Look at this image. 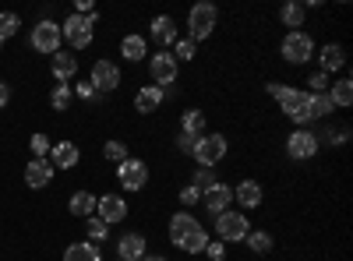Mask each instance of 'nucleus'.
<instances>
[{"instance_id":"f257e3e1","label":"nucleus","mask_w":353,"mask_h":261,"mask_svg":"<svg viewBox=\"0 0 353 261\" xmlns=\"http://www.w3.org/2000/svg\"><path fill=\"white\" fill-rule=\"evenodd\" d=\"M170 244L184 254H201L205 244H209V229L184 209V212L170 216Z\"/></svg>"},{"instance_id":"f03ea898","label":"nucleus","mask_w":353,"mask_h":261,"mask_svg":"<svg viewBox=\"0 0 353 261\" xmlns=\"http://www.w3.org/2000/svg\"><path fill=\"white\" fill-rule=\"evenodd\" d=\"M265 92H269V96L283 106V113H286V117L297 124V127H307V124H311V113H307L311 92L290 89V85H283V81H269V85H265Z\"/></svg>"},{"instance_id":"7ed1b4c3","label":"nucleus","mask_w":353,"mask_h":261,"mask_svg":"<svg viewBox=\"0 0 353 261\" xmlns=\"http://www.w3.org/2000/svg\"><path fill=\"white\" fill-rule=\"evenodd\" d=\"M216 25H219V8L209 4V0H201V4H194L188 11V39L198 46L201 39H209L216 32Z\"/></svg>"},{"instance_id":"20e7f679","label":"nucleus","mask_w":353,"mask_h":261,"mask_svg":"<svg viewBox=\"0 0 353 261\" xmlns=\"http://www.w3.org/2000/svg\"><path fill=\"white\" fill-rule=\"evenodd\" d=\"M96 25H99V11L88 14V18L68 14V21L61 25V36H64V43H71L74 50H85V46H92V28H96Z\"/></svg>"},{"instance_id":"39448f33","label":"nucleus","mask_w":353,"mask_h":261,"mask_svg":"<svg viewBox=\"0 0 353 261\" xmlns=\"http://www.w3.org/2000/svg\"><path fill=\"white\" fill-rule=\"evenodd\" d=\"M226 152H230V141L223 134H201L198 145H194V152H191V159L198 166H205V169H212V166H219L226 159Z\"/></svg>"},{"instance_id":"423d86ee","label":"nucleus","mask_w":353,"mask_h":261,"mask_svg":"<svg viewBox=\"0 0 353 261\" xmlns=\"http://www.w3.org/2000/svg\"><path fill=\"white\" fill-rule=\"evenodd\" d=\"M279 53H283V61L286 64H307V61H314V39L304 32H286L283 36V43H279Z\"/></svg>"},{"instance_id":"0eeeda50","label":"nucleus","mask_w":353,"mask_h":261,"mask_svg":"<svg viewBox=\"0 0 353 261\" xmlns=\"http://www.w3.org/2000/svg\"><path fill=\"white\" fill-rule=\"evenodd\" d=\"M212 222H216V240H223V244H244V237L251 233L248 212H223Z\"/></svg>"},{"instance_id":"6e6552de","label":"nucleus","mask_w":353,"mask_h":261,"mask_svg":"<svg viewBox=\"0 0 353 261\" xmlns=\"http://www.w3.org/2000/svg\"><path fill=\"white\" fill-rule=\"evenodd\" d=\"M61 43H64V36H61V25L50 21V18L36 21V28H32V50H36V53L53 56V53H61Z\"/></svg>"},{"instance_id":"1a4fd4ad","label":"nucleus","mask_w":353,"mask_h":261,"mask_svg":"<svg viewBox=\"0 0 353 261\" xmlns=\"http://www.w3.org/2000/svg\"><path fill=\"white\" fill-rule=\"evenodd\" d=\"M318 138H314V131L311 127H297L290 138H286V156L293 159V163H304V159H314L318 156Z\"/></svg>"},{"instance_id":"9d476101","label":"nucleus","mask_w":353,"mask_h":261,"mask_svg":"<svg viewBox=\"0 0 353 261\" xmlns=\"http://www.w3.org/2000/svg\"><path fill=\"white\" fill-rule=\"evenodd\" d=\"M149 74H152V81H156V89H166V85H173L176 74H181V64L173 61L170 50H159V53L149 56Z\"/></svg>"},{"instance_id":"9b49d317","label":"nucleus","mask_w":353,"mask_h":261,"mask_svg":"<svg viewBox=\"0 0 353 261\" xmlns=\"http://www.w3.org/2000/svg\"><path fill=\"white\" fill-rule=\"evenodd\" d=\"M117 180H121L124 191H141L145 184H149V163L128 156L121 166H117Z\"/></svg>"},{"instance_id":"f8f14e48","label":"nucleus","mask_w":353,"mask_h":261,"mask_svg":"<svg viewBox=\"0 0 353 261\" xmlns=\"http://www.w3.org/2000/svg\"><path fill=\"white\" fill-rule=\"evenodd\" d=\"M88 85H92L99 96L117 92V89H121V67H117L113 61H96L92 64V74H88Z\"/></svg>"},{"instance_id":"ddd939ff","label":"nucleus","mask_w":353,"mask_h":261,"mask_svg":"<svg viewBox=\"0 0 353 261\" xmlns=\"http://www.w3.org/2000/svg\"><path fill=\"white\" fill-rule=\"evenodd\" d=\"M96 219H103L106 226H117L128 219V201L121 194H99L96 198Z\"/></svg>"},{"instance_id":"4468645a","label":"nucleus","mask_w":353,"mask_h":261,"mask_svg":"<svg viewBox=\"0 0 353 261\" xmlns=\"http://www.w3.org/2000/svg\"><path fill=\"white\" fill-rule=\"evenodd\" d=\"M201 205H205V212H209L212 219L223 216V212H230V205H233V187L219 180L216 187H209V191L201 194Z\"/></svg>"},{"instance_id":"2eb2a0df","label":"nucleus","mask_w":353,"mask_h":261,"mask_svg":"<svg viewBox=\"0 0 353 261\" xmlns=\"http://www.w3.org/2000/svg\"><path fill=\"white\" fill-rule=\"evenodd\" d=\"M145 254H149L145 233H124L121 240H117V261H141Z\"/></svg>"},{"instance_id":"dca6fc26","label":"nucleus","mask_w":353,"mask_h":261,"mask_svg":"<svg viewBox=\"0 0 353 261\" xmlns=\"http://www.w3.org/2000/svg\"><path fill=\"white\" fill-rule=\"evenodd\" d=\"M149 36H152V43H156L159 50H170V46L176 43V21H173L170 14H156L152 25H149Z\"/></svg>"},{"instance_id":"f3484780","label":"nucleus","mask_w":353,"mask_h":261,"mask_svg":"<svg viewBox=\"0 0 353 261\" xmlns=\"http://www.w3.org/2000/svg\"><path fill=\"white\" fill-rule=\"evenodd\" d=\"M81 159V149L74 141H57L53 149H50V166L53 169H74Z\"/></svg>"},{"instance_id":"a211bd4d","label":"nucleus","mask_w":353,"mask_h":261,"mask_svg":"<svg viewBox=\"0 0 353 261\" xmlns=\"http://www.w3.org/2000/svg\"><path fill=\"white\" fill-rule=\"evenodd\" d=\"M318 64H321V74H329V78H332V71H343V67H346V50H343L339 43L321 46V53H318Z\"/></svg>"},{"instance_id":"6ab92c4d","label":"nucleus","mask_w":353,"mask_h":261,"mask_svg":"<svg viewBox=\"0 0 353 261\" xmlns=\"http://www.w3.org/2000/svg\"><path fill=\"white\" fill-rule=\"evenodd\" d=\"M50 71H53V78L61 81V85H68L78 74V56L74 53H53L50 56Z\"/></svg>"},{"instance_id":"aec40b11","label":"nucleus","mask_w":353,"mask_h":261,"mask_svg":"<svg viewBox=\"0 0 353 261\" xmlns=\"http://www.w3.org/2000/svg\"><path fill=\"white\" fill-rule=\"evenodd\" d=\"M233 201H237L244 212L258 209V205H261V184H258V180H241L237 187H233Z\"/></svg>"},{"instance_id":"412c9836","label":"nucleus","mask_w":353,"mask_h":261,"mask_svg":"<svg viewBox=\"0 0 353 261\" xmlns=\"http://www.w3.org/2000/svg\"><path fill=\"white\" fill-rule=\"evenodd\" d=\"M53 180V166H50V159H32L25 166V184L32 187V191H39V187H46Z\"/></svg>"},{"instance_id":"4be33fe9","label":"nucleus","mask_w":353,"mask_h":261,"mask_svg":"<svg viewBox=\"0 0 353 261\" xmlns=\"http://www.w3.org/2000/svg\"><path fill=\"white\" fill-rule=\"evenodd\" d=\"M163 99H166L163 89H156V85H145V89L134 92V109H138V113H156V109L163 106Z\"/></svg>"},{"instance_id":"5701e85b","label":"nucleus","mask_w":353,"mask_h":261,"mask_svg":"<svg viewBox=\"0 0 353 261\" xmlns=\"http://www.w3.org/2000/svg\"><path fill=\"white\" fill-rule=\"evenodd\" d=\"M279 21L290 28V32H301L304 21H307V8L301 4V0H290V4L279 8Z\"/></svg>"},{"instance_id":"b1692460","label":"nucleus","mask_w":353,"mask_h":261,"mask_svg":"<svg viewBox=\"0 0 353 261\" xmlns=\"http://www.w3.org/2000/svg\"><path fill=\"white\" fill-rule=\"evenodd\" d=\"M68 212L74 219H88V216H96V194L92 191H74L71 201H68Z\"/></svg>"},{"instance_id":"393cba45","label":"nucleus","mask_w":353,"mask_h":261,"mask_svg":"<svg viewBox=\"0 0 353 261\" xmlns=\"http://www.w3.org/2000/svg\"><path fill=\"white\" fill-rule=\"evenodd\" d=\"M121 56L131 61V64L145 61V56H149V39H145V36H124L121 39Z\"/></svg>"},{"instance_id":"a878e982","label":"nucleus","mask_w":353,"mask_h":261,"mask_svg":"<svg viewBox=\"0 0 353 261\" xmlns=\"http://www.w3.org/2000/svg\"><path fill=\"white\" fill-rule=\"evenodd\" d=\"M64 261H103V254H99V244H92V240H78V244H68Z\"/></svg>"},{"instance_id":"bb28decb","label":"nucleus","mask_w":353,"mask_h":261,"mask_svg":"<svg viewBox=\"0 0 353 261\" xmlns=\"http://www.w3.org/2000/svg\"><path fill=\"white\" fill-rule=\"evenodd\" d=\"M329 99H332L336 109H346V106L353 103V81H350V78L332 81V85H329Z\"/></svg>"},{"instance_id":"cd10ccee","label":"nucleus","mask_w":353,"mask_h":261,"mask_svg":"<svg viewBox=\"0 0 353 261\" xmlns=\"http://www.w3.org/2000/svg\"><path fill=\"white\" fill-rule=\"evenodd\" d=\"M181 134H191V138L205 134V113L201 109H184L181 113Z\"/></svg>"},{"instance_id":"c85d7f7f","label":"nucleus","mask_w":353,"mask_h":261,"mask_svg":"<svg viewBox=\"0 0 353 261\" xmlns=\"http://www.w3.org/2000/svg\"><path fill=\"white\" fill-rule=\"evenodd\" d=\"M307 113H311V121H329L332 113H336V106H332L329 92H318V96H311V103H307Z\"/></svg>"},{"instance_id":"c756f323","label":"nucleus","mask_w":353,"mask_h":261,"mask_svg":"<svg viewBox=\"0 0 353 261\" xmlns=\"http://www.w3.org/2000/svg\"><path fill=\"white\" fill-rule=\"evenodd\" d=\"M244 244H248V251H251V254H269V251L276 247L272 233H265V229H251V233L244 237Z\"/></svg>"},{"instance_id":"7c9ffc66","label":"nucleus","mask_w":353,"mask_h":261,"mask_svg":"<svg viewBox=\"0 0 353 261\" xmlns=\"http://www.w3.org/2000/svg\"><path fill=\"white\" fill-rule=\"evenodd\" d=\"M71 103H74V89H71V85L57 81L53 89H50V106H53L57 113H64V109H71Z\"/></svg>"},{"instance_id":"2f4dec72","label":"nucleus","mask_w":353,"mask_h":261,"mask_svg":"<svg viewBox=\"0 0 353 261\" xmlns=\"http://www.w3.org/2000/svg\"><path fill=\"white\" fill-rule=\"evenodd\" d=\"M216 184H219V173H216V169H205V166H198V169H194V177H191V187H194V191H201V194H205V191L216 187Z\"/></svg>"},{"instance_id":"473e14b6","label":"nucleus","mask_w":353,"mask_h":261,"mask_svg":"<svg viewBox=\"0 0 353 261\" xmlns=\"http://www.w3.org/2000/svg\"><path fill=\"white\" fill-rule=\"evenodd\" d=\"M18 28H21V18L14 11H0V43H8L11 36H18Z\"/></svg>"},{"instance_id":"72a5a7b5","label":"nucleus","mask_w":353,"mask_h":261,"mask_svg":"<svg viewBox=\"0 0 353 261\" xmlns=\"http://www.w3.org/2000/svg\"><path fill=\"white\" fill-rule=\"evenodd\" d=\"M85 233H88V240H92V244H99V240L110 237V226H106L103 219H96V216H88V219H85Z\"/></svg>"},{"instance_id":"f704fd0d","label":"nucleus","mask_w":353,"mask_h":261,"mask_svg":"<svg viewBox=\"0 0 353 261\" xmlns=\"http://www.w3.org/2000/svg\"><path fill=\"white\" fill-rule=\"evenodd\" d=\"M170 53H173V61H176V64H181V61H188V64H191L194 56H198V46H194L191 39H176Z\"/></svg>"},{"instance_id":"c9c22d12","label":"nucleus","mask_w":353,"mask_h":261,"mask_svg":"<svg viewBox=\"0 0 353 261\" xmlns=\"http://www.w3.org/2000/svg\"><path fill=\"white\" fill-rule=\"evenodd\" d=\"M28 149H32V159H50L53 145H50L46 134H32V138H28Z\"/></svg>"},{"instance_id":"e433bc0d","label":"nucleus","mask_w":353,"mask_h":261,"mask_svg":"<svg viewBox=\"0 0 353 261\" xmlns=\"http://www.w3.org/2000/svg\"><path fill=\"white\" fill-rule=\"evenodd\" d=\"M103 156H106L110 163L121 166V163L128 159V145H124V141H106V145H103Z\"/></svg>"},{"instance_id":"4c0bfd02","label":"nucleus","mask_w":353,"mask_h":261,"mask_svg":"<svg viewBox=\"0 0 353 261\" xmlns=\"http://www.w3.org/2000/svg\"><path fill=\"white\" fill-rule=\"evenodd\" d=\"M329 85H332V78H329V74L314 71V74L307 78V92H311V96H318V92H329Z\"/></svg>"},{"instance_id":"58836bf2","label":"nucleus","mask_w":353,"mask_h":261,"mask_svg":"<svg viewBox=\"0 0 353 261\" xmlns=\"http://www.w3.org/2000/svg\"><path fill=\"white\" fill-rule=\"evenodd\" d=\"M201 254L209 258V261H226V244H223V240H209Z\"/></svg>"},{"instance_id":"ea45409f","label":"nucleus","mask_w":353,"mask_h":261,"mask_svg":"<svg viewBox=\"0 0 353 261\" xmlns=\"http://www.w3.org/2000/svg\"><path fill=\"white\" fill-rule=\"evenodd\" d=\"M176 201H181V205L191 212V205H201V191H194V187L188 184V187H181V198H176Z\"/></svg>"},{"instance_id":"a19ab883","label":"nucleus","mask_w":353,"mask_h":261,"mask_svg":"<svg viewBox=\"0 0 353 261\" xmlns=\"http://www.w3.org/2000/svg\"><path fill=\"white\" fill-rule=\"evenodd\" d=\"M176 152H181V156H191L194 152V145H198V138H191V134H181V131H176Z\"/></svg>"},{"instance_id":"79ce46f5","label":"nucleus","mask_w":353,"mask_h":261,"mask_svg":"<svg viewBox=\"0 0 353 261\" xmlns=\"http://www.w3.org/2000/svg\"><path fill=\"white\" fill-rule=\"evenodd\" d=\"M78 96H81V99H92V103H99V99H103V96L92 89V85H88V81H78Z\"/></svg>"},{"instance_id":"37998d69","label":"nucleus","mask_w":353,"mask_h":261,"mask_svg":"<svg viewBox=\"0 0 353 261\" xmlns=\"http://www.w3.org/2000/svg\"><path fill=\"white\" fill-rule=\"evenodd\" d=\"M11 103V89H8V81H0V109H4Z\"/></svg>"},{"instance_id":"c03bdc74","label":"nucleus","mask_w":353,"mask_h":261,"mask_svg":"<svg viewBox=\"0 0 353 261\" xmlns=\"http://www.w3.org/2000/svg\"><path fill=\"white\" fill-rule=\"evenodd\" d=\"M141 261H166V258H163V254H145Z\"/></svg>"}]
</instances>
